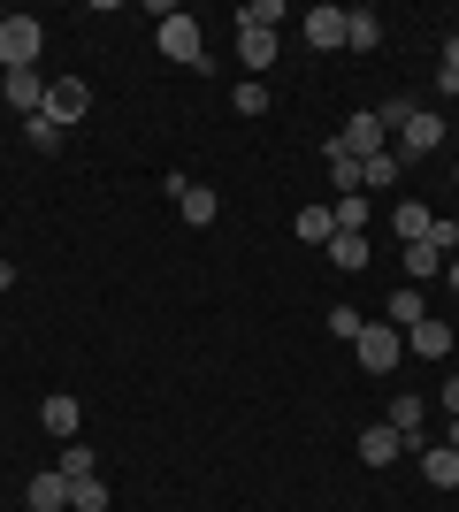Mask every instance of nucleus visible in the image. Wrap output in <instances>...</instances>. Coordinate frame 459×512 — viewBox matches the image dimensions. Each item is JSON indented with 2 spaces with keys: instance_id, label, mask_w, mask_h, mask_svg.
<instances>
[{
  "instance_id": "f257e3e1",
  "label": "nucleus",
  "mask_w": 459,
  "mask_h": 512,
  "mask_svg": "<svg viewBox=\"0 0 459 512\" xmlns=\"http://www.w3.org/2000/svg\"><path fill=\"white\" fill-rule=\"evenodd\" d=\"M153 46H161L176 69H215V62H207V39H199V23L184 16V8H161V23H153Z\"/></svg>"
},
{
  "instance_id": "f03ea898",
  "label": "nucleus",
  "mask_w": 459,
  "mask_h": 512,
  "mask_svg": "<svg viewBox=\"0 0 459 512\" xmlns=\"http://www.w3.org/2000/svg\"><path fill=\"white\" fill-rule=\"evenodd\" d=\"M352 360L368 367V375H391L406 360V337H398L391 321H360V337H352Z\"/></svg>"
},
{
  "instance_id": "7ed1b4c3",
  "label": "nucleus",
  "mask_w": 459,
  "mask_h": 512,
  "mask_svg": "<svg viewBox=\"0 0 459 512\" xmlns=\"http://www.w3.org/2000/svg\"><path fill=\"white\" fill-rule=\"evenodd\" d=\"M39 39H46V23H39V16H0V77L39 62Z\"/></svg>"
},
{
  "instance_id": "20e7f679",
  "label": "nucleus",
  "mask_w": 459,
  "mask_h": 512,
  "mask_svg": "<svg viewBox=\"0 0 459 512\" xmlns=\"http://www.w3.org/2000/svg\"><path fill=\"white\" fill-rule=\"evenodd\" d=\"M429 146H444V115H437V107H414V115H406V130H398V169H406V161H421V153H429Z\"/></svg>"
},
{
  "instance_id": "39448f33",
  "label": "nucleus",
  "mask_w": 459,
  "mask_h": 512,
  "mask_svg": "<svg viewBox=\"0 0 459 512\" xmlns=\"http://www.w3.org/2000/svg\"><path fill=\"white\" fill-rule=\"evenodd\" d=\"M46 115H54V123H85L92 115V85H77V77H62V85H46Z\"/></svg>"
},
{
  "instance_id": "423d86ee",
  "label": "nucleus",
  "mask_w": 459,
  "mask_h": 512,
  "mask_svg": "<svg viewBox=\"0 0 459 512\" xmlns=\"http://www.w3.org/2000/svg\"><path fill=\"white\" fill-rule=\"evenodd\" d=\"M383 138H391V130L375 123V107H360V115H352V123L337 130V146H345L352 161H368V153H383Z\"/></svg>"
},
{
  "instance_id": "0eeeda50",
  "label": "nucleus",
  "mask_w": 459,
  "mask_h": 512,
  "mask_svg": "<svg viewBox=\"0 0 459 512\" xmlns=\"http://www.w3.org/2000/svg\"><path fill=\"white\" fill-rule=\"evenodd\" d=\"M345 16L352 8H306V46H322V54H337V46H345Z\"/></svg>"
},
{
  "instance_id": "6e6552de",
  "label": "nucleus",
  "mask_w": 459,
  "mask_h": 512,
  "mask_svg": "<svg viewBox=\"0 0 459 512\" xmlns=\"http://www.w3.org/2000/svg\"><path fill=\"white\" fill-rule=\"evenodd\" d=\"M39 421H46V436H62V444H77V421H85V413H77V398H69V390H46Z\"/></svg>"
},
{
  "instance_id": "1a4fd4ad",
  "label": "nucleus",
  "mask_w": 459,
  "mask_h": 512,
  "mask_svg": "<svg viewBox=\"0 0 459 512\" xmlns=\"http://www.w3.org/2000/svg\"><path fill=\"white\" fill-rule=\"evenodd\" d=\"M352 451H360V459H368V467H391L398 451H414V444H406V436H398V428H383V421H375V428H360V444H352Z\"/></svg>"
},
{
  "instance_id": "9d476101",
  "label": "nucleus",
  "mask_w": 459,
  "mask_h": 512,
  "mask_svg": "<svg viewBox=\"0 0 459 512\" xmlns=\"http://www.w3.org/2000/svg\"><path fill=\"white\" fill-rule=\"evenodd\" d=\"M421 421H429V406H421L414 390H398V398H391V413H383V428H398V436H406L414 451H421Z\"/></svg>"
},
{
  "instance_id": "9b49d317",
  "label": "nucleus",
  "mask_w": 459,
  "mask_h": 512,
  "mask_svg": "<svg viewBox=\"0 0 459 512\" xmlns=\"http://www.w3.org/2000/svg\"><path fill=\"white\" fill-rule=\"evenodd\" d=\"M23 505H31V512H69V474L62 467H54V474H31Z\"/></svg>"
},
{
  "instance_id": "f8f14e48",
  "label": "nucleus",
  "mask_w": 459,
  "mask_h": 512,
  "mask_svg": "<svg viewBox=\"0 0 459 512\" xmlns=\"http://www.w3.org/2000/svg\"><path fill=\"white\" fill-rule=\"evenodd\" d=\"M0 92H8V107H16V115H39V107H46L39 69H8V85H0Z\"/></svg>"
},
{
  "instance_id": "ddd939ff",
  "label": "nucleus",
  "mask_w": 459,
  "mask_h": 512,
  "mask_svg": "<svg viewBox=\"0 0 459 512\" xmlns=\"http://www.w3.org/2000/svg\"><path fill=\"white\" fill-rule=\"evenodd\" d=\"M414 352H421V360H444V352H452V321L421 314V321H414Z\"/></svg>"
},
{
  "instance_id": "4468645a",
  "label": "nucleus",
  "mask_w": 459,
  "mask_h": 512,
  "mask_svg": "<svg viewBox=\"0 0 459 512\" xmlns=\"http://www.w3.org/2000/svg\"><path fill=\"white\" fill-rule=\"evenodd\" d=\"M322 161H329V184H337V199H352V192H360V161H352V153L337 146V138L322 146Z\"/></svg>"
},
{
  "instance_id": "2eb2a0df",
  "label": "nucleus",
  "mask_w": 459,
  "mask_h": 512,
  "mask_svg": "<svg viewBox=\"0 0 459 512\" xmlns=\"http://www.w3.org/2000/svg\"><path fill=\"white\" fill-rule=\"evenodd\" d=\"M421 474H429V490H459V451L452 444L421 451Z\"/></svg>"
},
{
  "instance_id": "dca6fc26",
  "label": "nucleus",
  "mask_w": 459,
  "mask_h": 512,
  "mask_svg": "<svg viewBox=\"0 0 459 512\" xmlns=\"http://www.w3.org/2000/svg\"><path fill=\"white\" fill-rule=\"evenodd\" d=\"M322 253H329V268H345V276H360V268H368V237H345V230H337V237L322 245Z\"/></svg>"
},
{
  "instance_id": "f3484780",
  "label": "nucleus",
  "mask_w": 459,
  "mask_h": 512,
  "mask_svg": "<svg viewBox=\"0 0 459 512\" xmlns=\"http://www.w3.org/2000/svg\"><path fill=\"white\" fill-rule=\"evenodd\" d=\"M215 207H222V199L207 192V184H184V199H176V214H184L192 230H207V222H215Z\"/></svg>"
},
{
  "instance_id": "a211bd4d",
  "label": "nucleus",
  "mask_w": 459,
  "mask_h": 512,
  "mask_svg": "<svg viewBox=\"0 0 459 512\" xmlns=\"http://www.w3.org/2000/svg\"><path fill=\"white\" fill-rule=\"evenodd\" d=\"M429 222H437V214L421 207V199H406V207H391V230L406 237V245H421V237H429Z\"/></svg>"
},
{
  "instance_id": "6ab92c4d",
  "label": "nucleus",
  "mask_w": 459,
  "mask_h": 512,
  "mask_svg": "<svg viewBox=\"0 0 459 512\" xmlns=\"http://www.w3.org/2000/svg\"><path fill=\"white\" fill-rule=\"evenodd\" d=\"M398 184V153H368L360 161V192H391Z\"/></svg>"
},
{
  "instance_id": "aec40b11",
  "label": "nucleus",
  "mask_w": 459,
  "mask_h": 512,
  "mask_svg": "<svg viewBox=\"0 0 459 512\" xmlns=\"http://www.w3.org/2000/svg\"><path fill=\"white\" fill-rule=\"evenodd\" d=\"M23 138H31L39 153H62V138H69V130H62V123H54V115L39 107V115H23Z\"/></svg>"
},
{
  "instance_id": "412c9836",
  "label": "nucleus",
  "mask_w": 459,
  "mask_h": 512,
  "mask_svg": "<svg viewBox=\"0 0 459 512\" xmlns=\"http://www.w3.org/2000/svg\"><path fill=\"white\" fill-rule=\"evenodd\" d=\"M368 199H360V192H352V199H337V207H329V222H337V230H345V237H368Z\"/></svg>"
},
{
  "instance_id": "4be33fe9",
  "label": "nucleus",
  "mask_w": 459,
  "mask_h": 512,
  "mask_svg": "<svg viewBox=\"0 0 459 512\" xmlns=\"http://www.w3.org/2000/svg\"><path fill=\"white\" fill-rule=\"evenodd\" d=\"M238 62L245 69H268V62H276V31H238Z\"/></svg>"
},
{
  "instance_id": "5701e85b",
  "label": "nucleus",
  "mask_w": 459,
  "mask_h": 512,
  "mask_svg": "<svg viewBox=\"0 0 459 512\" xmlns=\"http://www.w3.org/2000/svg\"><path fill=\"white\" fill-rule=\"evenodd\" d=\"M291 230H299L306 245H329V237H337V222H329V207H299V214H291Z\"/></svg>"
},
{
  "instance_id": "b1692460",
  "label": "nucleus",
  "mask_w": 459,
  "mask_h": 512,
  "mask_svg": "<svg viewBox=\"0 0 459 512\" xmlns=\"http://www.w3.org/2000/svg\"><path fill=\"white\" fill-rule=\"evenodd\" d=\"M69 512H108V482H100V474L69 482Z\"/></svg>"
},
{
  "instance_id": "393cba45",
  "label": "nucleus",
  "mask_w": 459,
  "mask_h": 512,
  "mask_svg": "<svg viewBox=\"0 0 459 512\" xmlns=\"http://www.w3.org/2000/svg\"><path fill=\"white\" fill-rule=\"evenodd\" d=\"M375 39H383V23H375L368 8H352V16H345V46H352V54H368Z\"/></svg>"
},
{
  "instance_id": "a878e982",
  "label": "nucleus",
  "mask_w": 459,
  "mask_h": 512,
  "mask_svg": "<svg viewBox=\"0 0 459 512\" xmlns=\"http://www.w3.org/2000/svg\"><path fill=\"white\" fill-rule=\"evenodd\" d=\"M421 314H429V306H421V283H406V291H391V329H414Z\"/></svg>"
},
{
  "instance_id": "bb28decb",
  "label": "nucleus",
  "mask_w": 459,
  "mask_h": 512,
  "mask_svg": "<svg viewBox=\"0 0 459 512\" xmlns=\"http://www.w3.org/2000/svg\"><path fill=\"white\" fill-rule=\"evenodd\" d=\"M284 23V0H253V8H238V31H276Z\"/></svg>"
},
{
  "instance_id": "cd10ccee",
  "label": "nucleus",
  "mask_w": 459,
  "mask_h": 512,
  "mask_svg": "<svg viewBox=\"0 0 459 512\" xmlns=\"http://www.w3.org/2000/svg\"><path fill=\"white\" fill-rule=\"evenodd\" d=\"M437 92H444V100H459V31L444 39V62H437Z\"/></svg>"
},
{
  "instance_id": "c85d7f7f",
  "label": "nucleus",
  "mask_w": 459,
  "mask_h": 512,
  "mask_svg": "<svg viewBox=\"0 0 459 512\" xmlns=\"http://www.w3.org/2000/svg\"><path fill=\"white\" fill-rule=\"evenodd\" d=\"M62 474H69V482H85V474H100V459H92L85 444H62Z\"/></svg>"
},
{
  "instance_id": "c756f323",
  "label": "nucleus",
  "mask_w": 459,
  "mask_h": 512,
  "mask_svg": "<svg viewBox=\"0 0 459 512\" xmlns=\"http://www.w3.org/2000/svg\"><path fill=\"white\" fill-rule=\"evenodd\" d=\"M230 107L238 115H268V85H230Z\"/></svg>"
},
{
  "instance_id": "7c9ffc66",
  "label": "nucleus",
  "mask_w": 459,
  "mask_h": 512,
  "mask_svg": "<svg viewBox=\"0 0 459 512\" xmlns=\"http://www.w3.org/2000/svg\"><path fill=\"white\" fill-rule=\"evenodd\" d=\"M406 268H414V283H421V276H437V268H444V253H437V245H406Z\"/></svg>"
},
{
  "instance_id": "2f4dec72",
  "label": "nucleus",
  "mask_w": 459,
  "mask_h": 512,
  "mask_svg": "<svg viewBox=\"0 0 459 512\" xmlns=\"http://www.w3.org/2000/svg\"><path fill=\"white\" fill-rule=\"evenodd\" d=\"M329 337L352 344V337H360V314H352V306H337V314H329Z\"/></svg>"
},
{
  "instance_id": "473e14b6",
  "label": "nucleus",
  "mask_w": 459,
  "mask_h": 512,
  "mask_svg": "<svg viewBox=\"0 0 459 512\" xmlns=\"http://www.w3.org/2000/svg\"><path fill=\"white\" fill-rule=\"evenodd\" d=\"M444 413H452V421H459V375H452V383H444Z\"/></svg>"
},
{
  "instance_id": "72a5a7b5",
  "label": "nucleus",
  "mask_w": 459,
  "mask_h": 512,
  "mask_svg": "<svg viewBox=\"0 0 459 512\" xmlns=\"http://www.w3.org/2000/svg\"><path fill=\"white\" fill-rule=\"evenodd\" d=\"M444 276H452V299H459V253H452V260H444Z\"/></svg>"
},
{
  "instance_id": "f704fd0d",
  "label": "nucleus",
  "mask_w": 459,
  "mask_h": 512,
  "mask_svg": "<svg viewBox=\"0 0 459 512\" xmlns=\"http://www.w3.org/2000/svg\"><path fill=\"white\" fill-rule=\"evenodd\" d=\"M8 283H16V268H8V260H0V291H8Z\"/></svg>"
},
{
  "instance_id": "c9c22d12",
  "label": "nucleus",
  "mask_w": 459,
  "mask_h": 512,
  "mask_svg": "<svg viewBox=\"0 0 459 512\" xmlns=\"http://www.w3.org/2000/svg\"><path fill=\"white\" fill-rule=\"evenodd\" d=\"M444 444H452V451H459V421H452V436H444Z\"/></svg>"
},
{
  "instance_id": "e433bc0d",
  "label": "nucleus",
  "mask_w": 459,
  "mask_h": 512,
  "mask_svg": "<svg viewBox=\"0 0 459 512\" xmlns=\"http://www.w3.org/2000/svg\"><path fill=\"white\" fill-rule=\"evenodd\" d=\"M452 230H459V214H452Z\"/></svg>"
}]
</instances>
